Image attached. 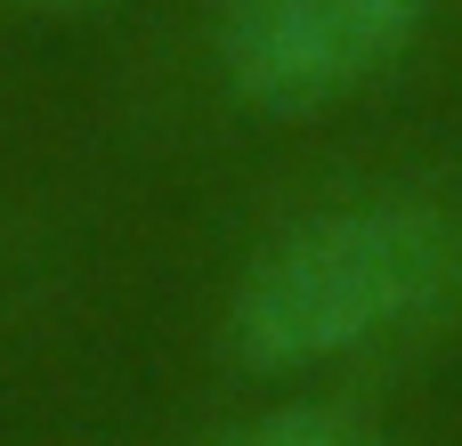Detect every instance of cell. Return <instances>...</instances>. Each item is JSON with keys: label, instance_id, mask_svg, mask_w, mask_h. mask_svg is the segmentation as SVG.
Segmentation results:
<instances>
[{"label": "cell", "instance_id": "2", "mask_svg": "<svg viewBox=\"0 0 462 446\" xmlns=\"http://www.w3.org/2000/svg\"><path fill=\"white\" fill-rule=\"evenodd\" d=\"M430 24V0H219L211 57L244 114L309 122L374 89Z\"/></svg>", "mask_w": 462, "mask_h": 446}, {"label": "cell", "instance_id": "3", "mask_svg": "<svg viewBox=\"0 0 462 446\" xmlns=\"http://www.w3.org/2000/svg\"><path fill=\"white\" fill-rule=\"evenodd\" d=\"M211 446H398V439H390V431H374V423H365V414H349V406L284 398V406H268V414H252V423L219 431Z\"/></svg>", "mask_w": 462, "mask_h": 446}, {"label": "cell", "instance_id": "4", "mask_svg": "<svg viewBox=\"0 0 462 446\" xmlns=\"http://www.w3.org/2000/svg\"><path fill=\"white\" fill-rule=\"evenodd\" d=\"M455 301H462V228H455Z\"/></svg>", "mask_w": 462, "mask_h": 446}, {"label": "cell", "instance_id": "5", "mask_svg": "<svg viewBox=\"0 0 462 446\" xmlns=\"http://www.w3.org/2000/svg\"><path fill=\"white\" fill-rule=\"evenodd\" d=\"M41 8H81V0H41Z\"/></svg>", "mask_w": 462, "mask_h": 446}, {"label": "cell", "instance_id": "1", "mask_svg": "<svg viewBox=\"0 0 462 446\" xmlns=\"http://www.w3.org/2000/svg\"><path fill=\"white\" fill-rule=\"evenodd\" d=\"M455 301V228L430 203L365 195L268 236L227 293V358L244 374H317Z\"/></svg>", "mask_w": 462, "mask_h": 446}]
</instances>
